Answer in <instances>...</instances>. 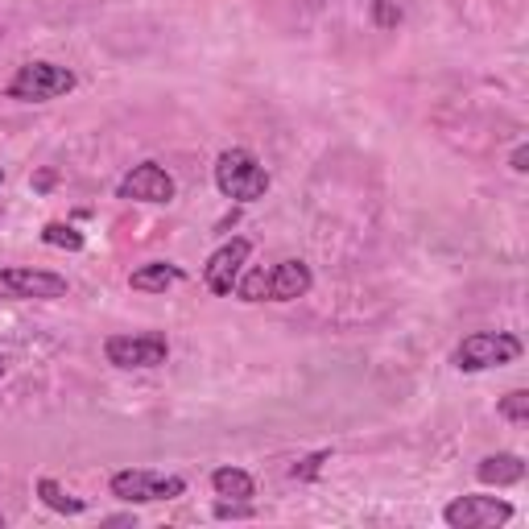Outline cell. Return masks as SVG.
<instances>
[{
    "mask_svg": "<svg viewBox=\"0 0 529 529\" xmlns=\"http://www.w3.org/2000/svg\"><path fill=\"white\" fill-rule=\"evenodd\" d=\"M215 186H220V195L232 203H257L269 191V170L261 166V158L253 149L236 145V149H224L220 158H215Z\"/></svg>",
    "mask_w": 529,
    "mask_h": 529,
    "instance_id": "cell-1",
    "label": "cell"
},
{
    "mask_svg": "<svg viewBox=\"0 0 529 529\" xmlns=\"http://www.w3.org/2000/svg\"><path fill=\"white\" fill-rule=\"evenodd\" d=\"M75 83L79 79L71 67L34 58V62H25V67H17V75L5 87V96L21 100V104H46V100H58V96H67V91H75Z\"/></svg>",
    "mask_w": 529,
    "mask_h": 529,
    "instance_id": "cell-2",
    "label": "cell"
},
{
    "mask_svg": "<svg viewBox=\"0 0 529 529\" xmlns=\"http://www.w3.org/2000/svg\"><path fill=\"white\" fill-rule=\"evenodd\" d=\"M108 492L124 505H158V501H178V496H186V480L153 472V468H124V472H112Z\"/></svg>",
    "mask_w": 529,
    "mask_h": 529,
    "instance_id": "cell-3",
    "label": "cell"
},
{
    "mask_svg": "<svg viewBox=\"0 0 529 529\" xmlns=\"http://www.w3.org/2000/svg\"><path fill=\"white\" fill-rule=\"evenodd\" d=\"M521 339L509 331H472L463 344L455 348V368L459 372H488V368H505L521 360Z\"/></svg>",
    "mask_w": 529,
    "mask_h": 529,
    "instance_id": "cell-4",
    "label": "cell"
},
{
    "mask_svg": "<svg viewBox=\"0 0 529 529\" xmlns=\"http://www.w3.org/2000/svg\"><path fill=\"white\" fill-rule=\"evenodd\" d=\"M104 356L112 368H158L170 360V339L162 331H133V335H108Z\"/></svg>",
    "mask_w": 529,
    "mask_h": 529,
    "instance_id": "cell-5",
    "label": "cell"
},
{
    "mask_svg": "<svg viewBox=\"0 0 529 529\" xmlns=\"http://www.w3.org/2000/svg\"><path fill=\"white\" fill-rule=\"evenodd\" d=\"M67 277L50 273V269H34V265H13L0 269V298L9 302H29V298H67Z\"/></svg>",
    "mask_w": 529,
    "mask_h": 529,
    "instance_id": "cell-6",
    "label": "cell"
},
{
    "mask_svg": "<svg viewBox=\"0 0 529 529\" xmlns=\"http://www.w3.org/2000/svg\"><path fill=\"white\" fill-rule=\"evenodd\" d=\"M443 521L451 529H492V525L513 521V505L501 501V496L468 492V496H455V501L443 509Z\"/></svg>",
    "mask_w": 529,
    "mask_h": 529,
    "instance_id": "cell-7",
    "label": "cell"
},
{
    "mask_svg": "<svg viewBox=\"0 0 529 529\" xmlns=\"http://www.w3.org/2000/svg\"><path fill=\"white\" fill-rule=\"evenodd\" d=\"M174 195H178V182L158 162H141L116 182V199H129V203H174Z\"/></svg>",
    "mask_w": 529,
    "mask_h": 529,
    "instance_id": "cell-8",
    "label": "cell"
},
{
    "mask_svg": "<svg viewBox=\"0 0 529 529\" xmlns=\"http://www.w3.org/2000/svg\"><path fill=\"white\" fill-rule=\"evenodd\" d=\"M248 253H253V240H244V236H232L228 244H220L207 257V265H203V286L215 298H228L236 290V282H240L244 265H248Z\"/></svg>",
    "mask_w": 529,
    "mask_h": 529,
    "instance_id": "cell-9",
    "label": "cell"
},
{
    "mask_svg": "<svg viewBox=\"0 0 529 529\" xmlns=\"http://www.w3.org/2000/svg\"><path fill=\"white\" fill-rule=\"evenodd\" d=\"M310 286H315V273H310L306 261H277L269 269V290H265V302H294V298H306Z\"/></svg>",
    "mask_w": 529,
    "mask_h": 529,
    "instance_id": "cell-10",
    "label": "cell"
},
{
    "mask_svg": "<svg viewBox=\"0 0 529 529\" xmlns=\"http://www.w3.org/2000/svg\"><path fill=\"white\" fill-rule=\"evenodd\" d=\"M476 480L488 484V488H509V484H521L525 480V459L513 455V451H496V455H484L476 463Z\"/></svg>",
    "mask_w": 529,
    "mask_h": 529,
    "instance_id": "cell-11",
    "label": "cell"
},
{
    "mask_svg": "<svg viewBox=\"0 0 529 529\" xmlns=\"http://www.w3.org/2000/svg\"><path fill=\"white\" fill-rule=\"evenodd\" d=\"M178 282H186V269L174 265V261H149V265L129 273V286L141 290V294H166Z\"/></svg>",
    "mask_w": 529,
    "mask_h": 529,
    "instance_id": "cell-12",
    "label": "cell"
},
{
    "mask_svg": "<svg viewBox=\"0 0 529 529\" xmlns=\"http://www.w3.org/2000/svg\"><path fill=\"white\" fill-rule=\"evenodd\" d=\"M211 488L220 501H253L257 496V484L244 468H215L211 472Z\"/></svg>",
    "mask_w": 529,
    "mask_h": 529,
    "instance_id": "cell-13",
    "label": "cell"
},
{
    "mask_svg": "<svg viewBox=\"0 0 529 529\" xmlns=\"http://www.w3.org/2000/svg\"><path fill=\"white\" fill-rule=\"evenodd\" d=\"M38 496H42V505H46V509H54V513H62V517H79V513H87V501L71 496L67 488H62L58 480H50V476L38 480Z\"/></svg>",
    "mask_w": 529,
    "mask_h": 529,
    "instance_id": "cell-14",
    "label": "cell"
},
{
    "mask_svg": "<svg viewBox=\"0 0 529 529\" xmlns=\"http://www.w3.org/2000/svg\"><path fill=\"white\" fill-rule=\"evenodd\" d=\"M42 244H50V248H67V253H79V248H83V232H79L75 224L50 220V224L42 228Z\"/></svg>",
    "mask_w": 529,
    "mask_h": 529,
    "instance_id": "cell-15",
    "label": "cell"
},
{
    "mask_svg": "<svg viewBox=\"0 0 529 529\" xmlns=\"http://www.w3.org/2000/svg\"><path fill=\"white\" fill-rule=\"evenodd\" d=\"M265 290H269V269H248L240 282H236V298L240 302H265Z\"/></svg>",
    "mask_w": 529,
    "mask_h": 529,
    "instance_id": "cell-16",
    "label": "cell"
},
{
    "mask_svg": "<svg viewBox=\"0 0 529 529\" xmlns=\"http://www.w3.org/2000/svg\"><path fill=\"white\" fill-rule=\"evenodd\" d=\"M496 414H501L505 422H529V393L525 389H513V393H505L501 397V406H496Z\"/></svg>",
    "mask_w": 529,
    "mask_h": 529,
    "instance_id": "cell-17",
    "label": "cell"
},
{
    "mask_svg": "<svg viewBox=\"0 0 529 529\" xmlns=\"http://www.w3.org/2000/svg\"><path fill=\"white\" fill-rule=\"evenodd\" d=\"M372 25H377V29H397L401 25V5H397V0H372Z\"/></svg>",
    "mask_w": 529,
    "mask_h": 529,
    "instance_id": "cell-18",
    "label": "cell"
},
{
    "mask_svg": "<svg viewBox=\"0 0 529 529\" xmlns=\"http://www.w3.org/2000/svg\"><path fill=\"white\" fill-rule=\"evenodd\" d=\"M327 459H331V451H315V455H306V459H298L294 468H290V476H294V480H302V484H306V480H315V476L323 472V463H327Z\"/></svg>",
    "mask_w": 529,
    "mask_h": 529,
    "instance_id": "cell-19",
    "label": "cell"
},
{
    "mask_svg": "<svg viewBox=\"0 0 529 529\" xmlns=\"http://www.w3.org/2000/svg\"><path fill=\"white\" fill-rule=\"evenodd\" d=\"M257 509L253 505H248V501H220V505H215V517H232V521H244V517H253Z\"/></svg>",
    "mask_w": 529,
    "mask_h": 529,
    "instance_id": "cell-20",
    "label": "cell"
},
{
    "mask_svg": "<svg viewBox=\"0 0 529 529\" xmlns=\"http://www.w3.org/2000/svg\"><path fill=\"white\" fill-rule=\"evenodd\" d=\"M509 166H513L517 174H525V170H529V145H517V149H513V158H509Z\"/></svg>",
    "mask_w": 529,
    "mask_h": 529,
    "instance_id": "cell-21",
    "label": "cell"
},
{
    "mask_svg": "<svg viewBox=\"0 0 529 529\" xmlns=\"http://www.w3.org/2000/svg\"><path fill=\"white\" fill-rule=\"evenodd\" d=\"M50 182H54V170H46V174H38V182H34V186H38V191H46V186H50Z\"/></svg>",
    "mask_w": 529,
    "mask_h": 529,
    "instance_id": "cell-22",
    "label": "cell"
},
{
    "mask_svg": "<svg viewBox=\"0 0 529 529\" xmlns=\"http://www.w3.org/2000/svg\"><path fill=\"white\" fill-rule=\"evenodd\" d=\"M5 372H9V364H5V356H0V377H5Z\"/></svg>",
    "mask_w": 529,
    "mask_h": 529,
    "instance_id": "cell-23",
    "label": "cell"
},
{
    "mask_svg": "<svg viewBox=\"0 0 529 529\" xmlns=\"http://www.w3.org/2000/svg\"><path fill=\"white\" fill-rule=\"evenodd\" d=\"M0 529H5V517H0Z\"/></svg>",
    "mask_w": 529,
    "mask_h": 529,
    "instance_id": "cell-24",
    "label": "cell"
},
{
    "mask_svg": "<svg viewBox=\"0 0 529 529\" xmlns=\"http://www.w3.org/2000/svg\"><path fill=\"white\" fill-rule=\"evenodd\" d=\"M0 182H5V170H0Z\"/></svg>",
    "mask_w": 529,
    "mask_h": 529,
    "instance_id": "cell-25",
    "label": "cell"
}]
</instances>
